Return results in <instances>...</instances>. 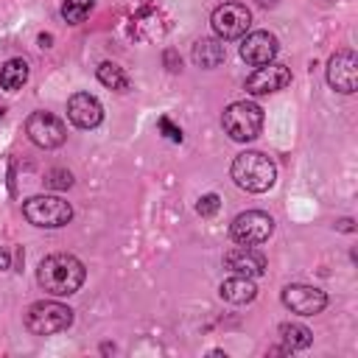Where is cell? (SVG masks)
<instances>
[{
    "instance_id": "obj_20",
    "label": "cell",
    "mask_w": 358,
    "mask_h": 358,
    "mask_svg": "<svg viewBox=\"0 0 358 358\" xmlns=\"http://www.w3.org/2000/svg\"><path fill=\"white\" fill-rule=\"evenodd\" d=\"M92 6H95V0H64L62 3V17L70 25H78V22H84L90 17Z\"/></svg>"
},
{
    "instance_id": "obj_26",
    "label": "cell",
    "mask_w": 358,
    "mask_h": 358,
    "mask_svg": "<svg viewBox=\"0 0 358 358\" xmlns=\"http://www.w3.org/2000/svg\"><path fill=\"white\" fill-rule=\"evenodd\" d=\"M338 229H344V232H352V221H350V218L338 221Z\"/></svg>"
},
{
    "instance_id": "obj_2",
    "label": "cell",
    "mask_w": 358,
    "mask_h": 358,
    "mask_svg": "<svg viewBox=\"0 0 358 358\" xmlns=\"http://www.w3.org/2000/svg\"><path fill=\"white\" fill-rule=\"evenodd\" d=\"M229 176L246 193H266L277 182V165L260 151H243L232 159Z\"/></svg>"
},
{
    "instance_id": "obj_19",
    "label": "cell",
    "mask_w": 358,
    "mask_h": 358,
    "mask_svg": "<svg viewBox=\"0 0 358 358\" xmlns=\"http://www.w3.org/2000/svg\"><path fill=\"white\" fill-rule=\"evenodd\" d=\"M98 81L115 92H129L131 90V81L129 76L123 73V67H117L115 62H101L98 64Z\"/></svg>"
},
{
    "instance_id": "obj_21",
    "label": "cell",
    "mask_w": 358,
    "mask_h": 358,
    "mask_svg": "<svg viewBox=\"0 0 358 358\" xmlns=\"http://www.w3.org/2000/svg\"><path fill=\"white\" fill-rule=\"evenodd\" d=\"M45 185H48V187H53V190H64V187H70V185H73V176H70V171L56 168V171H50V173H48Z\"/></svg>"
},
{
    "instance_id": "obj_23",
    "label": "cell",
    "mask_w": 358,
    "mask_h": 358,
    "mask_svg": "<svg viewBox=\"0 0 358 358\" xmlns=\"http://www.w3.org/2000/svg\"><path fill=\"white\" fill-rule=\"evenodd\" d=\"M157 126H159V131H162L171 143H182V129H179V126H173V123H171V117H159V120H157Z\"/></svg>"
},
{
    "instance_id": "obj_10",
    "label": "cell",
    "mask_w": 358,
    "mask_h": 358,
    "mask_svg": "<svg viewBox=\"0 0 358 358\" xmlns=\"http://www.w3.org/2000/svg\"><path fill=\"white\" fill-rule=\"evenodd\" d=\"M282 305L291 310V313H299V316H316L324 310L327 305V294L316 285H302V282H294V285H285L282 288Z\"/></svg>"
},
{
    "instance_id": "obj_22",
    "label": "cell",
    "mask_w": 358,
    "mask_h": 358,
    "mask_svg": "<svg viewBox=\"0 0 358 358\" xmlns=\"http://www.w3.org/2000/svg\"><path fill=\"white\" fill-rule=\"evenodd\" d=\"M218 207H221V199H218L215 193H204V196L199 199V204H196L199 215H215V213H218Z\"/></svg>"
},
{
    "instance_id": "obj_16",
    "label": "cell",
    "mask_w": 358,
    "mask_h": 358,
    "mask_svg": "<svg viewBox=\"0 0 358 358\" xmlns=\"http://www.w3.org/2000/svg\"><path fill=\"white\" fill-rule=\"evenodd\" d=\"M218 291H221V299H227L232 305H246L257 296V285L252 282V277H241V274L224 280Z\"/></svg>"
},
{
    "instance_id": "obj_4",
    "label": "cell",
    "mask_w": 358,
    "mask_h": 358,
    "mask_svg": "<svg viewBox=\"0 0 358 358\" xmlns=\"http://www.w3.org/2000/svg\"><path fill=\"white\" fill-rule=\"evenodd\" d=\"M70 324H73V310H70L67 305H62V302H53V299L34 302V305L25 310V327H28L34 336L64 333Z\"/></svg>"
},
{
    "instance_id": "obj_13",
    "label": "cell",
    "mask_w": 358,
    "mask_h": 358,
    "mask_svg": "<svg viewBox=\"0 0 358 358\" xmlns=\"http://www.w3.org/2000/svg\"><path fill=\"white\" fill-rule=\"evenodd\" d=\"M67 117H70V123L78 126V129H95V126H101V120H103V106H101V101H98L95 95H90V92H76V95H70V101H67Z\"/></svg>"
},
{
    "instance_id": "obj_3",
    "label": "cell",
    "mask_w": 358,
    "mask_h": 358,
    "mask_svg": "<svg viewBox=\"0 0 358 358\" xmlns=\"http://www.w3.org/2000/svg\"><path fill=\"white\" fill-rule=\"evenodd\" d=\"M221 126L235 143H249L263 129V109L255 101H235L224 109Z\"/></svg>"
},
{
    "instance_id": "obj_27",
    "label": "cell",
    "mask_w": 358,
    "mask_h": 358,
    "mask_svg": "<svg viewBox=\"0 0 358 358\" xmlns=\"http://www.w3.org/2000/svg\"><path fill=\"white\" fill-rule=\"evenodd\" d=\"M0 117H3V109H0Z\"/></svg>"
},
{
    "instance_id": "obj_1",
    "label": "cell",
    "mask_w": 358,
    "mask_h": 358,
    "mask_svg": "<svg viewBox=\"0 0 358 358\" xmlns=\"http://www.w3.org/2000/svg\"><path fill=\"white\" fill-rule=\"evenodd\" d=\"M84 277H87L84 263L76 255H67V252L48 255L39 263V268H36L39 285L48 294H53V296H70V294H76L84 285Z\"/></svg>"
},
{
    "instance_id": "obj_12",
    "label": "cell",
    "mask_w": 358,
    "mask_h": 358,
    "mask_svg": "<svg viewBox=\"0 0 358 358\" xmlns=\"http://www.w3.org/2000/svg\"><path fill=\"white\" fill-rule=\"evenodd\" d=\"M291 84V70L285 64L268 62L263 67H257L249 78H246V92L249 95H268L277 90H285Z\"/></svg>"
},
{
    "instance_id": "obj_7",
    "label": "cell",
    "mask_w": 358,
    "mask_h": 358,
    "mask_svg": "<svg viewBox=\"0 0 358 358\" xmlns=\"http://www.w3.org/2000/svg\"><path fill=\"white\" fill-rule=\"evenodd\" d=\"M25 134H28V140H31L34 145H39V148H59V145L67 140V126H64V120L56 117L53 112L39 109V112L28 115V120H25Z\"/></svg>"
},
{
    "instance_id": "obj_24",
    "label": "cell",
    "mask_w": 358,
    "mask_h": 358,
    "mask_svg": "<svg viewBox=\"0 0 358 358\" xmlns=\"http://www.w3.org/2000/svg\"><path fill=\"white\" fill-rule=\"evenodd\" d=\"M0 268H11V260H8V249H0Z\"/></svg>"
},
{
    "instance_id": "obj_25",
    "label": "cell",
    "mask_w": 358,
    "mask_h": 358,
    "mask_svg": "<svg viewBox=\"0 0 358 358\" xmlns=\"http://www.w3.org/2000/svg\"><path fill=\"white\" fill-rule=\"evenodd\" d=\"M50 42H53L50 34H42V36H39V45H42V48H50Z\"/></svg>"
},
{
    "instance_id": "obj_9",
    "label": "cell",
    "mask_w": 358,
    "mask_h": 358,
    "mask_svg": "<svg viewBox=\"0 0 358 358\" xmlns=\"http://www.w3.org/2000/svg\"><path fill=\"white\" fill-rule=\"evenodd\" d=\"M327 84L336 90V92H355L358 87V56L355 50L344 48V50H336L327 62Z\"/></svg>"
},
{
    "instance_id": "obj_6",
    "label": "cell",
    "mask_w": 358,
    "mask_h": 358,
    "mask_svg": "<svg viewBox=\"0 0 358 358\" xmlns=\"http://www.w3.org/2000/svg\"><path fill=\"white\" fill-rule=\"evenodd\" d=\"M271 232H274V218L263 210H246V213L235 215V221L229 227L232 241L241 246H257V243L268 241Z\"/></svg>"
},
{
    "instance_id": "obj_14",
    "label": "cell",
    "mask_w": 358,
    "mask_h": 358,
    "mask_svg": "<svg viewBox=\"0 0 358 358\" xmlns=\"http://www.w3.org/2000/svg\"><path fill=\"white\" fill-rule=\"evenodd\" d=\"M224 266H227L232 274L252 277V280L260 277V274H266V257H263L257 249H252V246H241V243L224 255Z\"/></svg>"
},
{
    "instance_id": "obj_11",
    "label": "cell",
    "mask_w": 358,
    "mask_h": 358,
    "mask_svg": "<svg viewBox=\"0 0 358 358\" xmlns=\"http://www.w3.org/2000/svg\"><path fill=\"white\" fill-rule=\"evenodd\" d=\"M280 45H277V36L268 34V31H252V34H243V42H241V59L252 67H263L268 62H274Z\"/></svg>"
},
{
    "instance_id": "obj_18",
    "label": "cell",
    "mask_w": 358,
    "mask_h": 358,
    "mask_svg": "<svg viewBox=\"0 0 358 358\" xmlns=\"http://www.w3.org/2000/svg\"><path fill=\"white\" fill-rule=\"evenodd\" d=\"M280 341H282V350L294 352V350H305V347H310L313 333H310L305 324L285 322V324H280Z\"/></svg>"
},
{
    "instance_id": "obj_5",
    "label": "cell",
    "mask_w": 358,
    "mask_h": 358,
    "mask_svg": "<svg viewBox=\"0 0 358 358\" xmlns=\"http://www.w3.org/2000/svg\"><path fill=\"white\" fill-rule=\"evenodd\" d=\"M22 215H25L34 227L59 229V227L70 224L73 207H70V201H64L62 196H31V199H25V204H22Z\"/></svg>"
},
{
    "instance_id": "obj_15",
    "label": "cell",
    "mask_w": 358,
    "mask_h": 358,
    "mask_svg": "<svg viewBox=\"0 0 358 358\" xmlns=\"http://www.w3.org/2000/svg\"><path fill=\"white\" fill-rule=\"evenodd\" d=\"M224 59H227V48H224V39H218V36H201V39L193 45V64H196V67L213 70V67H218Z\"/></svg>"
},
{
    "instance_id": "obj_17",
    "label": "cell",
    "mask_w": 358,
    "mask_h": 358,
    "mask_svg": "<svg viewBox=\"0 0 358 358\" xmlns=\"http://www.w3.org/2000/svg\"><path fill=\"white\" fill-rule=\"evenodd\" d=\"M28 81V62L25 59H8L0 67V87L8 92L22 90V84Z\"/></svg>"
},
{
    "instance_id": "obj_8",
    "label": "cell",
    "mask_w": 358,
    "mask_h": 358,
    "mask_svg": "<svg viewBox=\"0 0 358 358\" xmlns=\"http://www.w3.org/2000/svg\"><path fill=\"white\" fill-rule=\"evenodd\" d=\"M210 25L218 39H241L252 25V11L243 3H221L213 11Z\"/></svg>"
}]
</instances>
